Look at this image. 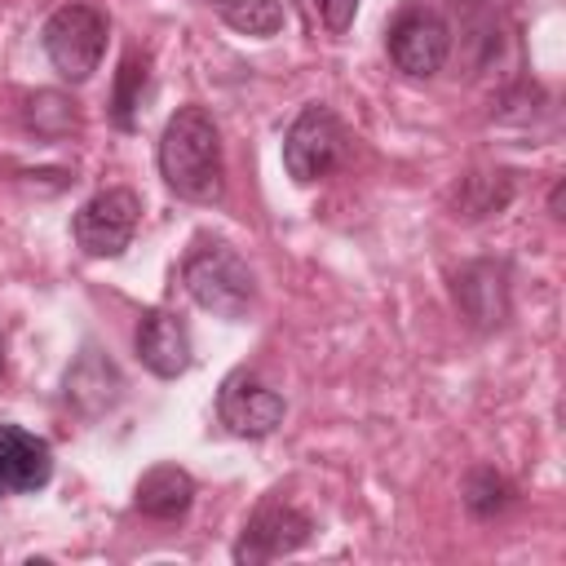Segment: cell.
Returning a JSON list of instances; mask_svg holds the SVG:
<instances>
[{"instance_id": "cell-1", "label": "cell", "mask_w": 566, "mask_h": 566, "mask_svg": "<svg viewBox=\"0 0 566 566\" xmlns=\"http://www.w3.org/2000/svg\"><path fill=\"white\" fill-rule=\"evenodd\" d=\"M159 172L190 203H212L221 195V137L203 106H181L164 124Z\"/></svg>"}, {"instance_id": "cell-2", "label": "cell", "mask_w": 566, "mask_h": 566, "mask_svg": "<svg viewBox=\"0 0 566 566\" xmlns=\"http://www.w3.org/2000/svg\"><path fill=\"white\" fill-rule=\"evenodd\" d=\"M181 283L217 318H243L256 301V279L230 243H199L181 265Z\"/></svg>"}, {"instance_id": "cell-3", "label": "cell", "mask_w": 566, "mask_h": 566, "mask_svg": "<svg viewBox=\"0 0 566 566\" xmlns=\"http://www.w3.org/2000/svg\"><path fill=\"white\" fill-rule=\"evenodd\" d=\"M44 53L53 71L71 84L88 80L106 53V18L93 4H62L44 22Z\"/></svg>"}, {"instance_id": "cell-4", "label": "cell", "mask_w": 566, "mask_h": 566, "mask_svg": "<svg viewBox=\"0 0 566 566\" xmlns=\"http://www.w3.org/2000/svg\"><path fill=\"white\" fill-rule=\"evenodd\" d=\"M340 155H345V128H340V119L323 102H310L292 119V128L283 137V168H287V177L301 181V186H310V181L327 177L340 164Z\"/></svg>"}, {"instance_id": "cell-5", "label": "cell", "mask_w": 566, "mask_h": 566, "mask_svg": "<svg viewBox=\"0 0 566 566\" xmlns=\"http://www.w3.org/2000/svg\"><path fill=\"white\" fill-rule=\"evenodd\" d=\"M137 217H142V199L128 186L97 190L75 212V243L88 256H119L137 234Z\"/></svg>"}, {"instance_id": "cell-6", "label": "cell", "mask_w": 566, "mask_h": 566, "mask_svg": "<svg viewBox=\"0 0 566 566\" xmlns=\"http://www.w3.org/2000/svg\"><path fill=\"white\" fill-rule=\"evenodd\" d=\"M310 535H314V517L310 513H301L287 500H265L248 517V526H243V535L234 544V562H270V557L296 553Z\"/></svg>"}, {"instance_id": "cell-7", "label": "cell", "mask_w": 566, "mask_h": 566, "mask_svg": "<svg viewBox=\"0 0 566 566\" xmlns=\"http://www.w3.org/2000/svg\"><path fill=\"white\" fill-rule=\"evenodd\" d=\"M447 53H451V31L433 9H407L389 27V57L402 75L429 80L442 71Z\"/></svg>"}, {"instance_id": "cell-8", "label": "cell", "mask_w": 566, "mask_h": 566, "mask_svg": "<svg viewBox=\"0 0 566 566\" xmlns=\"http://www.w3.org/2000/svg\"><path fill=\"white\" fill-rule=\"evenodd\" d=\"M217 416H221V424H226L230 433H239V438H265V433H274V429L283 424L287 402H283L270 385H261L256 376L234 371V376L221 385Z\"/></svg>"}, {"instance_id": "cell-9", "label": "cell", "mask_w": 566, "mask_h": 566, "mask_svg": "<svg viewBox=\"0 0 566 566\" xmlns=\"http://www.w3.org/2000/svg\"><path fill=\"white\" fill-rule=\"evenodd\" d=\"M455 310L478 327L491 332L509 318V274L495 261H473L455 274Z\"/></svg>"}, {"instance_id": "cell-10", "label": "cell", "mask_w": 566, "mask_h": 566, "mask_svg": "<svg viewBox=\"0 0 566 566\" xmlns=\"http://www.w3.org/2000/svg\"><path fill=\"white\" fill-rule=\"evenodd\" d=\"M137 358L164 380L181 376L190 367V332H186V323L177 314H168V310H150L137 323Z\"/></svg>"}, {"instance_id": "cell-11", "label": "cell", "mask_w": 566, "mask_h": 566, "mask_svg": "<svg viewBox=\"0 0 566 566\" xmlns=\"http://www.w3.org/2000/svg\"><path fill=\"white\" fill-rule=\"evenodd\" d=\"M0 478L13 491H40L53 478V451L22 424H0Z\"/></svg>"}, {"instance_id": "cell-12", "label": "cell", "mask_w": 566, "mask_h": 566, "mask_svg": "<svg viewBox=\"0 0 566 566\" xmlns=\"http://www.w3.org/2000/svg\"><path fill=\"white\" fill-rule=\"evenodd\" d=\"M133 504H137V513H146V517L177 522V517L195 504V478H190L186 469H177V464H155V469L137 482Z\"/></svg>"}, {"instance_id": "cell-13", "label": "cell", "mask_w": 566, "mask_h": 566, "mask_svg": "<svg viewBox=\"0 0 566 566\" xmlns=\"http://www.w3.org/2000/svg\"><path fill=\"white\" fill-rule=\"evenodd\" d=\"M66 398L84 416H97V411H106L119 398V371L97 349H84V358L66 371Z\"/></svg>"}, {"instance_id": "cell-14", "label": "cell", "mask_w": 566, "mask_h": 566, "mask_svg": "<svg viewBox=\"0 0 566 566\" xmlns=\"http://www.w3.org/2000/svg\"><path fill=\"white\" fill-rule=\"evenodd\" d=\"M226 27H234L239 35H274L283 27V4L279 0H217Z\"/></svg>"}, {"instance_id": "cell-15", "label": "cell", "mask_w": 566, "mask_h": 566, "mask_svg": "<svg viewBox=\"0 0 566 566\" xmlns=\"http://www.w3.org/2000/svg\"><path fill=\"white\" fill-rule=\"evenodd\" d=\"M27 124L40 137H66L80 124V115H75V102L71 97H62V93H35L27 102Z\"/></svg>"}, {"instance_id": "cell-16", "label": "cell", "mask_w": 566, "mask_h": 566, "mask_svg": "<svg viewBox=\"0 0 566 566\" xmlns=\"http://www.w3.org/2000/svg\"><path fill=\"white\" fill-rule=\"evenodd\" d=\"M464 504L478 517H491V513H500L509 504V482L495 469H473L469 482H464Z\"/></svg>"}, {"instance_id": "cell-17", "label": "cell", "mask_w": 566, "mask_h": 566, "mask_svg": "<svg viewBox=\"0 0 566 566\" xmlns=\"http://www.w3.org/2000/svg\"><path fill=\"white\" fill-rule=\"evenodd\" d=\"M142 88H146V57L128 53L119 66V88H115V119L124 128H133V111L142 106Z\"/></svg>"}, {"instance_id": "cell-18", "label": "cell", "mask_w": 566, "mask_h": 566, "mask_svg": "<svg viewBox=\"0 0 566 566\" xmlns=\"http://www.w3.org/2000/svg\"><path fill=\"white\" fill-rule=\"evenodd\" d=\"M318 4V18L327 22V31H349V22H354V13H358V0H314Z\"/></svg>"}, {"instance_id": "cell-19", "label": "cell", "mask_w": 566, "mask_h": 566, "mask_svg": "<svg viewBox=\"0 0 566 566\" xmlns=\"http://www.w3.org/2000/svg\"><path fill=\"white\" fill-rule=\"evenodd\" d=\"M0 367H4V332H0Z\"/></svg>"}, {"instance_id": "cell-20", "label": "cell", "mask_w": 566, "mask_h": 566, "mask_svg": "<svg viewBox=\"0 0 566 566\" xmlns=\"http://www.w3.org/2000/svg\"><path fill=\"white\" fill-rule=\"evenodd\" d=\"M0 491H4V478H0Z\"/></svg>"}]
</instances>
